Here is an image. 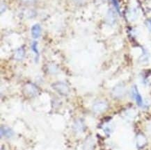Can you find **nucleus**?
<instances>
[{"label":"nucleus","instance_id":"1","mask_svg":"<svg viewBox=\"0 0 151 150\" xmlns=\"http://www.w3.org/2000/svg\"><path fill=\"white\" fill-rule=\"evenodd\" d=\"M52 88L61 95H67L69 93V88L63 82H57L52 84Z\"/></svg>","mask_w":151,"mask_h":150},{"label":"nucleus","instance_id":"2","mask_svg":"<svg viewBox=\"0 0 151 150\" xmlns=\"http://www.w3.org/2000/svg\"><path fill=\"white\" fill-rule=\"evenodd\" d=\"M108 108L107 103L104 101H97L93 105V110L96 113H102L105 111Z\"/></svg>","mask_w":151,"mask_h":150},{"label":"nucleus","instance_id":"3","mask_svg":"<svg viewBox=\"0 0 151 150\" xmlns=\"http://www.w3.org/2000/svg\"><path fill=\"white\" fill-rule=\"evenodd\" d=\"M125 93V88L123 84L116 86L112 90V95L116 98L123 97Z\"/></svg>","mask_w":151,"mask_h":150},{"label":"nucleus","instance_id":"4","mask_svg":"<svg viewBox=\"0 0 151 150\" xmlns=\"http://www.w3.org/2000/svg\"><path fill=\"white\" fill-rule=\"evenodd\" d=\"M132 95L133 98L136 100V102L138 104V106H141L143 104V99L140 94H139L138 89H137L136 86H134L132 88Z\"/></svg>","mask_w":151,"mask_h":150},{"label":"nucleus","instance_id":"5","mask_svg":"<svg viewBox=\"0 0 151 150\" xmlns=\"http://www.w3.org/2000/svg\"><path fill=\"white\" fill-rule=\"evenodd\" d=\"M14 135V132L11 128L7 126H1V137L5 136L6 138H11Z\"/></svg>","mask_w":151,"mask_h":150},{"label":"nucleus","instance_id":"6","mask_svg":"<svg viewBox=\"0 0 151 150\" xmlns=\"http://www.w3.org/2000/svg\"><path fill=\"white\" fill-rule=\"evenodd\" d=\"M116 21V13L114 11L110 9L107 13V15H106V22H108V24L112 25L115 24Z\"/></svg>","mask_w":151,"mask_h":150},{"label":"nucleus","instance_id":"7","mask_svg":"<svg viewBox=\"0 0 151 150\" xmlns=\"http://www.w3.org/2000/svg\"><path fill=\"white\" fill-rule=\"evenodd\" d=\"M40 34H41V27L39 24H35L32 26V35L33 38L36 39L40 37Z\"/></svg>","mask_w":151,"mask_h":150},{"label":"nucleus","instance_id":"8","mask_svg":"<svg viewBox=\"0 0 151 150\" xmlns=\"http://www.w3.org/2000/svg\"><path fill=\"white\" fill-rule=\"evenodd\" d=\"M127 18L131 22L136 20L138 18V12H137V9H132L130 10H129L127 14Z\"/></svg>","mask_w":151,"mask_h":150},{"label":"nucleus","instance_id":"9","mask_svg":"<svg viewBox=\"0 0 151 150\" xmlns=\"http://www.w3.org/2000/svg\"><path fill=\"white\" fill-rule=\"evenodd\" d=\"M25 89H26L27 93L29 95H32V96L36 95L38 93L37 88L32 84H27V85L26 86V87H25Z\"/></svg>","mask_w":151,"mask_h":150},{"label":"nucleus","instance_id":"10","mask_svg":"<svg viewBox=\"0 0 151 150\" xmlns=\"http://www.w3.org/2000/svg\"><path fill=\"white\" fill-rule=\"evenodd\" d=\"M73 129L76 132H82L84 129V124L82 120H78L75 122Z\"/></svg>","mask_w":151,"mask_h":150},{"label":"nucleus","instance_id":"11","mask_svg":"<svg viewBox=\"0 0 151 150\" xmlns=\"http://www.w3.org/2000/svg\"><path fill=\"white\" fill-rule=\"evenodd\" d=\"M24 50L23 48H19L18 49L16 50L15 53L14 58L17 61H20L24 58Z\"/></svg>","mask_w":151,"mask_h":150},{"label":"nucleus","instance_id":"12","mask_svg":"<svg viewBox=\"0 0 151 150\" xmlns=\"http://www.w3.org/2000/svg\"><path fill=\"white\" fill-rule=\"evenodd\" d=\"M146 143V139L144 136L139 134L137 138V146L139 147H142L145 145V144Z\"/></svg>","mask_w":151,"mask_h":150},{"label":"nucleus","instance_id":"13","mask_svg":"<svg viewBox=\"0 0 151 150\" xmlns=\"http://www.w3.org/2000/svg\"><path fill=\"white\" fill-rule=\"evenodd\" d=\"M37 45H38L37 43H36V42H34V43H33V44H32V49L33 51H34V52L36 54V55L38 56V54H39V53H38Z\"/></svg>","mask_w":151,"mask_h":150},{"label":"nucleus","instance_id":"14","mask_svg":"<svg viewBox=\"0 0 151 150\" xmlns=\"http://www.w3.org/2000/svg\"><path fill=\"white\" fill-rule=\"evenodd\" d=\"M112 2H113L114 6H115L116 9L118 12H120V9H119V3H118V1L117 0H111Z\"/></svg>","mask_w":151,"mask_h":150},{"label":"nucleus","instance_id":"15","mask_svg":"<svg viewBox=\"0 0 151 150\" xmlns=\"http://www.w3.org/2000/svg\"><path fill=\"white\" fill-rule=\"evenodd\" d=\"M104 130L106 134H109V133L111 131V127H110L109 126H106L105 127H104Z\"/></svg>","mask_w":151,"mask_h":150},{"label":"nucleus","instance_id":"16","mask_svg":"<svg viewBox=\"0 0 151 150\" xmlns=\"http://www.w3.org/2000/svg\"><path fill=\"white\" fill-rule=\"evenodd\" d=\"M146 23H147V25H148V27L151 29V19H149V20H147Z\"/></svg>","mask_w":151,"mask_h":150},{"label":"nucleus","instance_id":"17","mask_svg":"<svg viewBox=\"0 0 151 150\" xmlns=\"http://www.w3.org/2000/svg\"><path fill=\"white\" fill-rule=\"evenodd\" d=\"M24 1H33L34 0H24Z\"/></svg>","mask_w":151,"mask_h":150}]
</instances>
